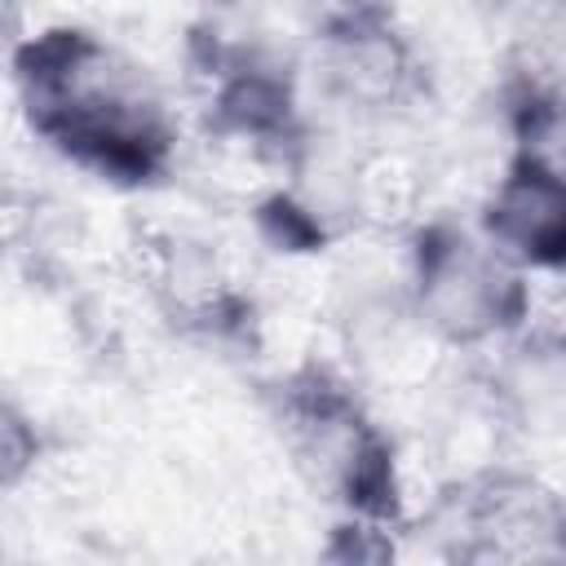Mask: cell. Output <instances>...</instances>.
<instances>
[{"label":"cell","mask_w":566,"mask_h":566,"mask_svg":"<svg viewBox=\"0 0 566 566\" xmlns=\"http://www.w3.org/2000/svg\"><path fill=\"white\" fill-rule=\"evenodd\" d=\"M27 128L80 172L155 190L177 164V119L155 75L80 22H53L9 53Z\"/></svg>","instance_id":"6da1fadb"},{"label":"cell","mask_w":566,"mask_h":566,"mask_svg":"<svg viewBox=\"0 0 566 566\" xmlns=\"http://www.w3.org/2000/svg\"><path fill=\"white\" fill-rule=\"evenodd\" d=\"M270 420L296 473L340 517L402 522V473L385 424L327 363H301L270 389Z\"/></svg>","instance_id":"7a4b0ae2"},{"label":"cell","mask_w":566,"mask_h":566,"mask_svg":"<svg viewBox=\"0 0 566 566\" xmlns=\"http://www.w3.org/2000/svg\"><path fill=\"white\" fill-rule=\"evenodd\" d=\"M407 310L433 340L478 349L531 323V283L478 230L433 217L407 243Z\"/></svg>","instance_id":"3957f363"},{"label":"cell","mask_w":566,"mask_h":566,"mask_svg":"<svg viewBox=\"0 0 566 566\" xmlns=\"http://www.w3.org/2000/svg\"><path fill=\"white\" fill-rule=\"evenodd\" d=\"M186 62L199 84V111L212 137L239 142L274 159L279 168L314 142V128L301 111L292 62L265 49L261 40L208 22L190 31Z\"/></svg>","instance_id":"277c9868"},{"label":"cell","mask_w":566,"mask_h":566,"mask_svg":"<svg viewBox=\"0 0 566 566\" xmlns=\"http://www.w3.org/2000/svg\"><path fill=\"white\" fill-rule=\"evenodd\" d=\"M314 71L323 93L363 119L402 115L429 93V66L385 4L327 9L314 27Z\"/></svg>","instance_id":"5b68a950"},{"label":"cell","mask_w":566,"mask_h":566,"mask_svg":"<svg viewBox=\"0 0 566 566\" xmlns=\"http://www.w3.org/2000/svg\"><path fill=\"white\" fill-rule=\"evenodd\" d=\"M371 208V190L354 159L332 155L318 137L279 168V181L252 208L261 239L274 252L310 256L349 239Z\"/></svg>","instance_id":"8992f818"},{"label":"cell","mask_w":566,"mask_h":566,"mask_svg":"<svg viewBox=\"0 0 566 566\" xmlns=\"http://www.w3.org/2000/svg\"><path fill=\"white\" fill-rule=\"evenodd\" d=\"M478 234L517 270H566V164L557 155L513 150L491 186Z\"/></svg>","instance_id":"52a82bcc"},{"label":"cell","mask_w":566,"mask_h":566,"mask_svg":"<svg viewBox=\"0 0 566 566\" xmlns=\"http://www.w3.org/2000/svg\"><path fill=\"white\" fill-rule=\"evenodd\" d=\"M500 411L526 433H566V332L522 327L491 376Z\"/></svg>","instance_id":"ba28073f"},{"label":"cell","mask_w":566,"mask_h":566,"mask_svg":"<svg viewBox=\"0 0 566 566\" xmlns=\"http://www.w3.org/2000/svg\"><path fill=\"white\" fill-rule=\"evenodd\" d=\"M150 287L164 305V314L181 332H199L212 340H230L252 323V305L221 279L217 261H208L195 243L186 239H164L159 261L150 270Z\"/></svg>","instance_id":"9c48e42d"},{"label":"cell","mask_w":566,"mask_h":566,"mask_svg":"<svg viewBox=\"0 0 566 566\" xmlns=\"http://www.w3.org/2000/svg\"><path fill=\"white\" fill-rule=\"evenodd\" d=\"M314 566H398L394 526L371 517H340L327 526Z\"/></svg>","instance_id":"30bf717a"},{"label":"cell","mask_w":566,"mask_h":566,"mask_svg":"<svg viewBox=\"0 0 566 566\" xmlns=\"http://www.w3.org/2000/svg\"><path fill=\"white\" fill-rule=\"evenodd\" d=\"M0 451H4V482H9V486H18L22 469H27V464L35 460V451H40V442H35V424H27V420H22V411H18L13 402L4 407Z\"/></svg>","instance_id":"8fae6325"},{"label":"cell","mask_w":566,"mask_h":566,"mask_svg":"<svg viewBox=\"0 0 566 566\" xmlns=\"http://www.w3.org/2000/svg\"><path fill=\"white\" fill-rule=\"evenodd\" d=\"M553 566H566V522H562V539H557V562Z\"/></svg>","instance_id":"7c38bea8"}]
</instances>
